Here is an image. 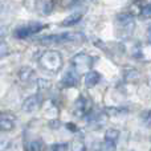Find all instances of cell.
<instances>
[{
    "mask_svg": "<svg viewBox=\"0 0 151 151\" xmlns=\"http://www.w3.org/2000/svg\"><path fill=\"white\" fill-rule=\"evenodd\" d=\"M63 64V56L56 50H47L39 58V65L45 72H50V73H57L58 70H61Z\"/></svg>",
    "mask_w": 151,
    "mask_h": 151,
    "instance_id": "1",
    "label": "cell"
},
{
    "mask_svg": "<svg viewBox=\"0 0 151 151\" xmlns=\"http://www.w3.org/2000/svg\"><path fill=\"white\" fill-rule=\"evenodd\" d=\"M117 25H118V31H119L121 36L130 37L131 33L134 32V29H135L134 16L131 13H119L117 16Z\"/></svg>",
    "mask_w": 151,
    "mask_h": 151,
    "instance_id": "2",
    "label": "cell"
},
{
    "mask_svg": "<svg viewBox=\"0 0 151 151\" xmlns=\"http://www.w3.org/2000/svg\"><path fill=\"white\" fill-rule=\"evenodd\" d=\"M70 64H72V68H73L78 74L88 73L89 70H91L93 58H91V56L86 55V53H77L76 56L72 57Z\"/></svg>",
    "mask_w": 151,
    "mask_h": 151,
    "instance_id": "3",
    "label": "cell"
},
{
    "mask_svg": "<svg viewBox=\"0 0 151 151\" xmlns=\"http://www.w3.org/2000/svg\"><path fill=\"white\" fill-rule=\"evenodd\" d=\"M45 27L47 25H45V24H41V23H29V24H27V25L19 27V28L13 32V36H15L16 39L23 40V39H27V37L32 36V35L39 33V32L42 31Z\"/></svg>",
    "mask_w": 151,
    "mask_h": 151,
    "instance_id": "4",
    "label": "cell"
},
{
    "mask_svg": "<svg viewBox=\"0 0 151 151\" xmlns=\"http://www.w3.org/2000/svg\"><path fill=\"white\" fill-rule=\"evenodd\" d=\"M91 101L86 97L81 96L80 98L76 101L74 105V114L77 117H85V115H89L91 113Z\"/></svg>",
    "mask_w": 151,
    "mask_h": 151,
    "instance_id": "5",
    "label": "cell"
},
{
    "mask_svg": "<svg viewBox=\"0 0 151 151\" xmlns=\"http://www.w3.org/2000/svg\"><path fill=\"white\" fill-rule=\"evenodd\" d=\"M133 57L138 58L145 63L151 61V42L147 44H138L133 48Z\"/></svg>",
    "mask_w": 151,
    "mask_h": 151,
    "instance_id": "6",
    "label": "cell"
},
{
    "mask_svg": "<svg viewBox=\"0 0 151 151\" xmlns=\"http://www.w3.org/2000/svg\"><path fill=\"white\" fill-rule=\"evenodd\" d=\"M40 104H41V98L40 96L35 94V96H31L23 102V111L25 113H33L36 111L40 107Z\"/></svg>",
    "mask_w": 151,
    "mask_h": 151,
    "instance_id": "7",
    "label": "cell"
},
{
    "mask_svg": "<svg viewBox=\"0 0 151 151\" xmlns=\"http://www.w3.org/2000/svg\"><path fill=\"white\" fill-rule=\"evenodd\" d=\"M15 127V115L9 113L0 114V130L1 131H11Z\"/></svg>",
    "mask_w": 151,
    "mask_h": 151,
    "instance_id": "8",
    "label": "cell"
},
{
    "mask_svg": "<svg viewBox=\"0 0 151 151\" xmlns=\"http://www.w3.org/2000/svg\"><path fill=\"white\" fill-rule=\"evenodd\" d=\"M78 78H80V74L74 70L73 68L69 69L65 74H64L63 80H61V85L66 86V88H70V86H76L78 83Z\"/></svg>",
    "mask_w": 151,
    "mask_h": 151,
    "instance_id": "9",
    "label": "cell"
},
{
    "mask_svg": "<svg viewBox=\"0 0 151 151\" xmlns=\"http://www.w3.org/2000/svg\"><path fill=\"white\" fill-rule=\"evenodd\" d=\"M19 80L23 83H31L32 81L36 80V72L29 66H24L19 70Z\"/></svg>",
    "mask_w": 151,
    "mask_h": 151,
    "instance_id": "10",
    "label": "cell"
},
{
    "mask_svg": "<svg viewBox=\"0 0 151 151\" xmlns=\"http://www.w3.org/2000/svg\"><path fill=\"white\" fill-rule=\"evenodd\" d=\"M101 81V74L96 70H89L85 76V86L88 89H91Z\"/></svg>",
    "mask_w": 151,
    "mask_h": 151,
    "instance_id": "11",
    "label": "cell"
},
{
    "mask_svg": "<svg viewBox=\"0 0 151 151\" xmlns=\"http://www.w3.org/2000/svg\"><path fill=\"white\" fill-rule=\"evenodd\" d=\"M83 13L82 12H73L70 13V15L68 16V17H65L63 20V23H61V25L63 27H70V25H74V24H77L78 21L82 19Z\"/></svg>",
    "mask_w": 151,
    "mask_h": 151,
    "instance_id": "12",
    "label": "cell"
},
{
    "mask_svg": "<svg viewBox=\"0 0 151 151\" xmlns=\"http://www.w3.org/2000/svg\"><path fill=\"white\" fill-rule=\"evenodd\" d=\"M126 82H138L141 81V73H139L137 69H127L123 74Z\"/></svg>",
    "mask_w": 151,
    "mask_h": 151,
    "instance_id": "13",
    "label": "cell"
},
{
    "mask_svg": "<svg viewBox=\"0 0 151 151\" xmlns=\"http://www.w3.org/2000/svg\"><path fill=\"white\" fill-rule=\"evenodd\" d=\"M119 138V131L117 129H109V130L105 133V141L110 142V143H115Z\"/></svg>",
    "mask_w": 151,
    "mask_h": 151,
    "instance_id": "14",
    "label": "cell"
},
{
    "mask_svg": "<svg viewBox=\"0 0 151 151\" xmlns=\"http://www.w3.org/2000/svg\"><path fill=\"white\" fill-rule=\"evenodd\" d=\"M146 5V1L145 0H135L134 4L131 5V15L137 16V15H141L142 12V8Z\"/></svg>",
    "mask_w": 151,
    "mask_h": 151,
    "instance_id": "15",
    "label": "cell"
},
{
    "mask_svg": "<svg viewBox=\"0 0 151 151\" xmlns=\"http://www.w3.org/2000/svg\"><path fill=\"white\" fill-rule=\"evenodd\" d=\"M27 151H42V142L39 139L29 142L28 146H27Z\"/></svg>",
    "mask_w": 151,
    "mask_h": 151,
    "instance_id": "16",
    "label": "cell"
},
{
    "mask_svg": "<svg viewBox=\"0 0 151 151\" xmlns=\"http://www.w3.org/2000/svg\"><path fill=\"white\" fill-rule=\"evenodd\" d=\"M37 89H39L41 93L48 91L50 89V82L48 80H44V78H39V80H37Z\"/></svg>",
    "mask_w": 151,
    "mask_h": 151,
    "instance_id": "17",
    "label": "cell"
},
{
    "mask_svg": "<svg viewBox=\"0 0 151 151\" xmlns=\"http://www.w3.org/2000/svg\"><path fill=\"white\" fill-rule=\"evenodd\" d=\"M41 9H42L44 15H49L53 9V1L52 0H44L41 4Z\"/></svg>",
    "mask_w": 151,
    "mask_h": 151,
    "instance_id": "18",
    "label": "cell"
},
{
    "mask_svg": "<svg viewBox=\"0 0 151 151\" xmlns=\"http://www.w3.org/2000/svg\"><path fill=\"white\" fill-rule=\"evenodd\" d=\"M72 151H86V145L81 139H76L72 145Z\"/></svg>",
    "mask_w": 151,
    "mask_h": 151,
    "instance_id": "19",
    "label": "cell"
},
{
    "mask_svg": "<svg viewBox=\"0 0 151 151\" xmlns=\"http://www.w3.org/2000/svg\"><path fill=\"white\" fill-rule=\"evenodd\" d=\"M141 16L145 19H151V3L150 4H146L143 8H142Z\"/></svg>",
    "mask_w": 151,
    "mask_h": 151,
    "instance_id": "20",
    "label": "cell"
},
{
    "mask_svg": "<svg viewBox=\"0 0 151 151\" xmlns=\"http://www.w3.org/2000/svg\"><path fill=\"white\" fill-rule=\"evenodd\" d=\"M13 146H12V142L9 141H1L0 142V151H12Z\"/></svg>",
    "mask_w": 151,
    "mask_h": 151,
    "instance_id": "21",
    "label": "cell"
},
{
    "mask_svg": "<svg viewBox=\"0 0 151 151\" xmlns=\"http://www.w3.org/2000/svg\"><path fill=\"white\" fill-rule=\"evenodd\" d=\"M68 143H56L52 146V151H68Z\"/></svg>",
    "mask_w": 151,
    "mask_h": 151,
    "instance_id": "22",
    "label": "cell"
},
{
    "mask_svg": "<svg viewBox=\"0 0 151 151\" xmlns=\"http://www.w3.org/2000/svg\"><path fill=\"white\" fill-rule=\"evenodd\" d=\"M8 55V45L5 42L0 41V60Z\"/></svg>",
    "mask_w": 151,
    "mask_h": 151,
    "instance_id": "23",
    "label": "cell"
},
{
    "mask_svg": "<svg viewBox=\"0 0 151 151\" xmlns=\"http://www.w3.org/2000/svg\"><path fill=\"white\" fill-rule=\"evenodd\" d=\"M24 5L29 11H33L37 7V0H24Z\"/></svg>",
    "mask_w": 151,
    "mask_h": 151,
    "instance_id": "24",
    "label": "cell"
},
{
    "mask_svg": "<svg viewBox=\"0 0 151 151\" xmlns=\"http://www.w3.org/2000/svg\"><path fill=\"white\" fill-rule=\"evenodd\" d=\"M143 119H145V123H146L147 126H151V110L146 111V114L143 115Z\"/></svg>",
    "mask_w": 151,
    "mask_h": 151,
    "instance_id": "25",
    "label": "cell"
},
{
    "mask_svg": "<svg viewBox=\"0 0 151 151\" xmlns=\"http://www.w3.org/2000/svg\"><path fill=\"white\" fill-rule=\"evenodd\" d=\"M60 125H61V122L58 119H53V121H49V126L50 127H53V129H57V127H60Z\"/></svg>",
    "mask_w": 151,
    "mask_h": 151,
    "instance_id": "26",
    "label": "cell"
},
{
    "mask_svg": "<svg viewBox=\"0 0 151 151\" xmlns=\"http://www.w3.org/2000/svg\"><path fill=\"white\" fill-rule=\"evenodd\" d=\"M5 35H7V28H4V27H3V28H0V41H1V40L5 37Z\"/></svg>",
    "mask_w": 151,
    "mask_h": 151,
    "instance_id": "27",
    "label": "cell"
},
{
    "mask_svg": "<svg viewBox=\"0 0 151 151\" xmlns=\"http://www.w3.org/2000/svg\"><path fill=\"white\" fill-rule=\"evenodd\" d=\"M66 127H68L69 130H72V131H77V127H76L73 123H68V125H66Z\"/></svg>",
    "mask_w": 151,
    "mask_h": 151,
    "instance_id": "28",
    "label": "cell"
},
{
    "mask_svg": "<svg viewBox=\"0 0 151 151\" xmlns=\"http://www.w3.org/2000/svg\"><path fill=\"white\" fill-rule=\"evenodd\" d=\"M149 37H150V39H151V28L149 29Z\"/></svg>",
    "mask_w": 151,
    "mask_h": 151,
    "instance_id": "29",
    "label": "cell"
},
{
    "mask_svg": "<svg viewBox=\"0 0 151 151\" xmlns=\"http://www.w3.org/2000/svg\"><path fill=\"white\" fill-rule=\"evenodd\" d=\"M94 151H99V150H94Z\"/></svg>",
    "mask_w": 151,
    "mask_h": 151,
    "instance_id": "30",
    "label": "cell"
},
{
    "mask_svg": "<svg viewBox=\"0 0 151 151\" xmlns=\"http://www.w3.org/2000/svg\"><path fill=\"white\" fill-rule=\"evenodd\" d=\"M150 141H151V138H150Z\"/></svg>",
    "mask_w": 151,
    "mask_h": 151,
    "instance_id": "31",
    "label": "cell"
},
{
    "mask_svg": "<svg viewBox=\"0 0 151 151\" xmlns=\"http://www.w3.org/2000/svg\"><path fill=\"white\" fill-rule=\"evenodd\" d=\"M150 151H151V150H150Z\"/></svg>",
    "mask_w": 151,
    "mask_h": 151,
    "instance_id": "32",
    "label": "cell"
}]
</instances>
